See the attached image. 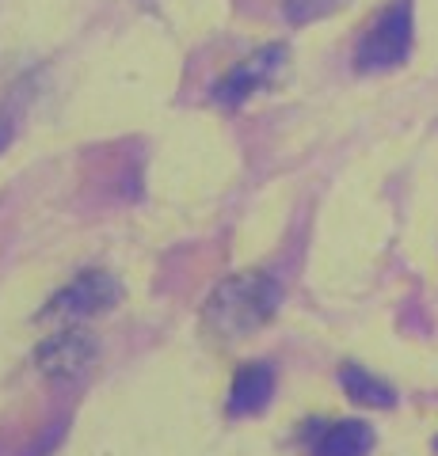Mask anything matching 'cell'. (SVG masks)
Here are the masks:
<instances>
[{
    "label": "cell",
    "instance_id": "1",
    "mask_svg": "<svg viewBox=\"0 0 438 456\" xmlns=\"http://www.w3.org/2000/svg\"><path fill=\"white\" fill-rule=\"evenodd\" d=\"M278 305H282L278 278H271L267 270H240V274L218 281V289L206 297L202 323L210 335L225 342L248 338L275 320Z\"/></svg>",
    "mask_w": 438,
    "mask_h": 456
},
{
    "label": "cell",
    "instance_id": "2",
    "mask_svg": "<svg viewBox=\"0 0 438 456\" xmlns=\"http://www.w3.org/2000/svg\"><path fill=\"white\" fill-rule=\"evenodd\" d=\"M408 53H412V8L401 0V4L381 8L377 20L366 27L355 50V73L362 77L385 73V69L404 65Z\"/></svg>",
    "mask_w": 438,
    "mask_h": 456
},
{
    "label": "cell",
    "instance_id": "3",
    "mask_svg": "<svg viewBox=\"0 0 438 456\" xmlns=\"http://www.w3.org/2000/svg\"><path fill=\"white\" fill-rule=\"evenodd\" d=\"M122 301V285L115 274L107 270H84L80 278H73L50 297V305L38 312L42 323H77V320H92L100 312L115 308Z\"/></svg>",
    "mask_w": 438,
    "mask_h": 456
},
{
    "label": "cell",
    "instance_id": "4",
    "mask_svg": "<svg viewBox=\"0 0 438 456\" xmlns=\"http://www.w3.org/2000/svg\"><path fill=\"white\" fill-rule=\"evenodd\" d=\"M95 358H100V338L77 323L62 327L35 350V365L54 380H77L80 373H88Z\"/></svg>",
    "mask_w": 438,
    "mask_h": 456
},
{
    "label": "cell",
    "instance_id": "5",
    "mask_svg": "<svg viewBox=\"0 0 438 456\" xmlns=\"http://www.w3.org/2000/svg\"><path fill=\"white\" fill-rule=\"evenodd\" d=\"M282 65H286V46H278V42L260 46L256 53H248L240 65H233L229 73L214 84V92L210 95H214L218 107H244L260 88H267V84L275 80V73Z\"/></svg>",
    "mask_w": 438,
    "mask_h": 456
},
{
    "label": "cell",
    "instance_id": "6",
    "mask_svg": "<svg viewBox=\"0 0 438 456\" xmlns=\"http://www.w3.org/2000/svg\"><path fill=\"white\" fill-rule=\"evenodd\" d=\"M275 395V369L263 362H248L233 373V388H229V415L233 419H252L271 403Z\"/></svg>",
    "mask_w": 438,
    "mask_h": 456
},
{
    "label": "cell",
    "instance_id": "7",
    "mask_svg": "<svg viewBox=\"0 0 438 456\" xmlns=\"http://www.w3.org/2000/svg\"><path fill=\"white\" fill-rule=\"evenodd\" d=\"M370 449H374V430L362 419L332 422L313 441V456H370Z\"/></svg>",
    "mask_w": 438,
    "mask_h": 456
},
{
    "label": "cell",
    "instance_id": "8",
    "mask_svg": "<svg viewBox=\"0 0 438 456\" xmlns=\"http://www.w3.org/2000/svg\"><path fill=\"white\" fill-rule=\"evenodd\" d=\"M339 384H343V392L355 399L359 407H393L397 403V392H393L381 377L366 373L362 365H343L339 369Z\"/></svg>",
    "mask_w": 438,
    "mask_h": 456
},
{
    "label": "cell",
    "instance_id": "9",
    "mask_svg": "<svg viewBox=\"0 0 438 456\" xmlns=\"http://www.w3.org/2000/svg\"><path fill=\"white\" fill-rule=\"evenodd\" d=\"M347 0H282V16H286L293 27L317 23L324 16H332L335 8H343Z\"/></svg>",
    "mask_w": 438,
    "mask_h": 456
},
{
    "label": "cell",
    "instance_id": "10",
    "mask_svg": "<svg viewBox=\"0 0 438 456\" xmlns=\"http://www.w3.org/2000/svg\"><path fill=\"white\" fill-rule=\"evenodd\" d=\"M12 137H16V122H12V114L0 107V152L12 145Z\"/></svg>",
    "mask_w": 438,
    "mask_h": 456
},
{
    "label": "cell",
    "instance_id": "11",
    "mask_svg": "<svg viewBox=\"0 0 438 456\" xmlns=\"http://www.w3.org/2000/svg\"><path fill=\"white\" fill-rule=\"evenodd\" d=\"M434 449H438V441H434Z\"/></svg>",
    "mask_w": 438,
    "mask_h": 456
}]
</instances>
